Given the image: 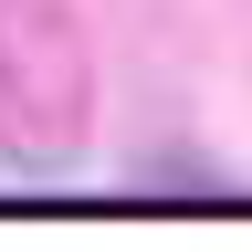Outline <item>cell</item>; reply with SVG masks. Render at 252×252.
Masks as SVG:
<instances>
[{
	"instance_id": "cell-1",
	"label": "cell",
	"mask_w": 252,
	"mask_h": 252,
	"mask_svg": "<svg viewBox=\"0 0 252 252\" xmlns=\"http://www.w3.org/2000/svg\"><path fill=\"white\" fill-rule=\"evenodd\" d=\"M94 126V53L74 0H0V168L63 179Z\"/></svg>"
}]
</instances>
